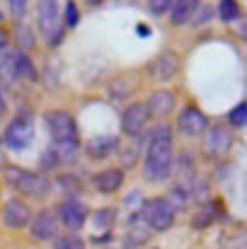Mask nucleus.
<instances>
[{"instance_id":"2","label":"nucleus","mask_w":247,"mask_h":249,"mask_svg":"<svg viewBox=\"0 0 247 249\" xmlns=\"http://www.w3.org/2000/svg\"><path fill=\"white\" fill-rule=\"evenodd\" d=\"M2 179L15 194L34 198V201H44L51 194V179L41 172H32V169H24V167L17 165H5Z\"/></svg>"},{"instance_id":"14","label":"nucleus","mask_w":247,"mask_h":249,"mask_svg":"<svg viewBox=\"0 0 247 249\" xmlns=\"http://www.w3.org/2000/svg\"><path fill=\"white\" fill-rule=\"evenodd\" d=\"M58 218L51 208H41L39 213H34L32 223H29V235L37 242H54V237L58 235Z\"/></svg>"},{"instance_id":"40","label":"nucleus","mask_w":247,"mask_h":249,"mask_svg":"<svg viewBox=\"0 0 247 249\" xmlns=\"http://www.w3.org/2000/svg\"><path fill=\"white\" fill-rule=\"evenodd\" d=\"M5 111H7V99H5V92L0 87V116H5Z\"/></svg>"},{"instance_id":"6","label":"nucleus","mask_w":247,"mask_h":249,"mask_svg":"<svg viewBox=\"0 0 247 249\" xmlns=\"http://www.w3.org/2000/svg\"><path fill=\"white\" fill-rule=\"evenodd\" d=\"M54 213H56L61 228H66V232H76V235L90 220V208L80 198H63V201H58Z\"/></svg>"},{"instance_id":"16","label":"nucleus","mask_w":247,"mask_h":249,"mask_svg":"<svg viewBox=\"0 0 247 249\" xmlns=\"http://www.w3.org/2000/svg\"><path fill=\"white\" fill-rule=\"evenodd\" d=\"M124 181H126V172L121 167H107V169H99L97 174H92V189L102 196L119 194Z\"/></svg>"},{"instance_id":"32","label":"nucleus","mask_w":247,"mask_h":249,"mask_svg":"<svg viewBox=\"0 0 247 249\" xmlns=\"http://www.w3.org/2000/svg\"><path fill=\"white\" fill-rule=\"evenodd\" d=\"M61 165H63V162H61L58 153H56L51 145L44 148V153L39 155V172H41V174H49V172H56Z\"/></svg>"},{"instance_id":"41","label":"nucleus","mask_w":247,"mask_h":249,"mask_svg":"<svg viewBox=\"0 0 247 249\" xmlns=\"http://www.w3.org/2000/svg\"><path fill=\"white\" fill-rule=\"evenodd\" d=\"M2 19H5V15H2V12H0V27H2Z\"/></svg>"},{"instance_id":"17","label":"nucleus","mask_w":247,"mask_h":249,"mask_svg":"<svg viewBox=\"0 0 247 249\" xmlns=\"http://www.w3.org/2000/svg\"><path fill=\"white\" fill-rule=\"evenodd\" d=\"M223 215H226L223 203H221L218 198H209L206 203L196 206V211L191 213L189 228H191V230H209V228H211V225H216Z\"/></svg>"},{"instance_id":"33","label":"nucleus","mask_w":247,"mask_h":249,"mask_svg":"<svg viewBox=\"0 0 247 249\" xmlns=\"http://www.w3.org/2000/svg\"><path fill=\"white\" fill-rule=\"evenodd\" d=\"M216 17V7L213 5H206V2H199V7H196V12H194V17H191V27H201V24H206V22H211Z\"/></svg>"},{"instance_id":"9","label":"nucleus","mask_w":247,"mask_h":249,"mask_svg":"<svg viewBox=\"0 0 247 249\" xmlns=\"http://www.w3.org/2000/svg\"><path fill=\"white\" fill-rule=\"evenodd\" d=\"M5 145H10L12 150H24L29 148V143L34 141V119L29 111H19L5 128Z\"/></svg>"},{"instance_id":"25","label":"nucleus","mask_w":247,"mask_h":249,"mask_svg":"<svg viewBox=\"0 0 247 249\" xmlns=\"http://www.w3.org/2000/svg\"><path fill=\"white\" fill-rule=\"evenodd\" d=\"M12 39H15V46H17L15 51L27 53V51H32L34 44H37V32H34L29 24L19 22V24L15 27V32H12Z\"/></svg>"},{"instance_id":"36","label":"nucleus","mask_w":247,"mask_h":249,"mask_svg":"<svg viewBox=\"0 0 247 249\" xmlns=\"http://www.w3.org/2000/svg\"><path fill=\"white\" fill-rule=\"evenodd\" d=\"M7 10H10V12H12V17L19 22V19H24V17H27L29 2H27V0H10V2H7Z\"/></svg>"},{"instance_id":"26","label":"nucleus","mask_w":247,"mask_h":249,"mask_svg":"<svg viewBox=\"0 0 247 249\" xmlns=\"http://www.w3.org/2000/svg\"><path fill=\"white\" fill-rule=\"evenodd\" d=\"M0 80L5 85L17 83V51H0Z\"/></svg>"},{"instance_id":"21","label":"nucleus","mask_w":247,"mask_h":249,"mask_svg":"<svg viewBox=\"0 0 247 249\" xmlns=\"http://www.w3.org/2000/svg\"><path fill=\"white\" fill-rule=\"evenodd\" d=\"M51 189H56L58 194H63L66 198H80L85 194V181L73 172H58L51 179Z\"/></svg>"},{"instance_id":"13","label":"nucleus","mask_w":247,"mask_h":249,"mask_svg":"<svg viewBox=\"0 0 247 249\" xmlns=\"http://www.w3.org/2000/svg\"><path fill=\"white\" fill-rule=\"evenodd\" d=\"M32 218H34V213H32L29 203L22 198H10L0 213V220L7 230H24V228H29Z\"/></svg>"},{"instance_id":"10","label":"nucleus","mask_w":247,"mask_h":249,"mask_svg":"<svg viewBox=\"0 0 247 249\" xmlns=\"http://www.w3.org/2000/svg\"><path fill=\"white\" fill-rule=\"evenodd\" d=\"M44 124L49 128V136L54 138V143H63V141H73L78 138V124L76 116L66 109H51L44 114Z\"/></svg>"},{"instance_id":"27","label":"nucleus","mask_w":247,"mask_h":249,"mask_svg":"<svg viewBox=\"0 0 247 249\" xmlns=\"http://www.w3.org/2000/svg\"><path fill=\"white\" fill-rule=\"evenodd\" d=\"M56 153H58V158H61V162L63 165H73L78 158H80L82 153V143L80 138H73V141H63V143H54L51 145Z\"/></svg>"},{"instance_id":"12","label":"nucleus","mask_w":247,"mask_h":249,"mask_svg":"<svg viewBox=\"0 0 247 249\" xmlns=\"http://www.w3.org/2000/svg\"><path fill=\"white\" fill-rule=\"evenodd\" d=\"M119 148H121V138L112 136V133H99V136H92L90 141L82 143V153L90 162H104L112 155H116Z\"/></svg>"},{"instance_id":"24","label":"nucleus","mask_w":247,"mask_h":249,"mask_svg":"<svg viewBox=\"0 0 247 249\" xmlns=\"http://www.w3.org/2000/svg\"><path fill=\"white\" fill-rule=\"evenodd\" d=\"M141 153H143V141L141 138H136V141H129L126 145H121L119 148V167L126 172V169H133V167L138 165V160H141Z\"/></svg>"},{"instance_id":"34","label":"nucleus","mask_w":247,"mask_h":249,"mask_svg":"<svg viewBox=\"0 0 247 249\" xmlns=\"http://www.w3.org/2000/svg\"><path fill=\"white\" fill-rule=\"evenodd\" d=\"M228 126H230L233 131L247 126V102H240L235 109H230V114H228Z\"/></svg>"},{"instance_id":"20","label":"nucleus","mask_w":247,"mask_h":249,"mask_svg":"<svg viewBox=\"0 0 247 249\" xmlns=\"http://www.w3.org/2000/svg\"><path fill=\"white\" fill-rule=\"evenodd\" d=\"M153 230L143 223V220H131L124 237H121V249H141L146 247L151 240H153Z\"/></svg>"},{"instance_id":"4","label":"nucleus","mask_w":247,"mask_h":249,"mask_svg":"<svg viewBox=\"0 0 247 249\" xmlns=\"http://www.w3.org/2000/svg\"><path fill=\"white\" fill-rule=\"evenodd\" d=\"M235 145V131L228 124H213L209 126L206 136L201 138V153L206 160H223L230 155Z\"/></svg>"},{"instance_id":"23","label":"nucleus","mask_w":247,"mask_h":249,"mask_svg":"<svg viewBox=\"0 0 247 249\" xmlns=\"http://www.w3.org/2000/svg\"><path fill=\"white\" fill-rule=\"evenodd\" d=\"M196 7H199V2L196 0H177V2H172V10H170V24L172 27H182V24H189L191 22V17H194V12H196Z\"/></svg>"},{"instance_id":"37","label":"nucleus","mask_w":247,"mask_h":249,"mask_svg":"<svg viewBox=\"0 0 247 249\" xmlns=\"http://www.w3.org/2000/svg\"><path fill=\"white\" fill-rule=\"evenodd\" d=\"M170 10H172V2H170V0H153V2H148V12H151L153 17L170 15Z\"/></svg>"},{"instance_id":"7","label":"nucleus","mask_w":247,"mask_h":249,"mask_svg":"<svg viewBox=\"0 0 247 249\" xmlns=\"http://www.w3.org/2000/svg\"><path fill=\"white\" fill-rule=\"evenodd\" d=\"M179 71H182V58L172 49H163L160 53H155L146 63V73L155 83H170V80H174L179 75Z\"/></svg>"},{"instance_id":"8","label":"nucleus","mask_w":247,"mask_h":249,"mask_svg":"<svg viewBox=\"0 0 247 249\" xmlns=\"http://www.w3.org/2000/svg\"><path fill=\"white\" fill-rule=\"evenodd\" d=\"M151 119H153V116H151L148 104L136 99V102L126 104V109L121 111V133H124L129 141H136V138L143 136V131H146V126H148Z\"/></svg>"},{"instance_id":"22","label":"nucleus","mask_w":247,"mask_h":249,"mask_svg":"<svg viewBox=\"0 0 247 249\" xmlns=\"http://www.w3.org/2000/svg\"><path fill=\"white\" fill-rule=\"evenodd\" d=\"M116 220H119V208L104 206V208L90 211V220H87V223H92V228H95L97 232H109V230L116 225Z\"/></svg>"},{"instance_id":"11","label":"nucleus","mask_w":247,"mask_h":249,"mask_svg":"<svg viewBox=\"0 0 247 249\" xmlns=\"http://www.w3.org/2000/svg\"><path fill=\"white\" fill-rule=\"evenodd\" d=\"M209 126H211L209 116L196 104H187L177 114V131L184 138H204L206 131H209Z\"/></svg>"},{"instance_id":"31","label":"nucleus","mask_w":247,"mask_h":249,"mask_svg":"<svg viewBox=\"0 0 247 249\" xmlns=\"http://www.w3.org/2000/svg\"><path fill=\"white\" fill-rule=\"evenodd\" d=\"M51 249H87V242L76 232H66V235H56Z\"/></svg>"},{"instance_id":"38","label":"nucleus","mask_w":247,"mask_h":249,"mask_svg":"<svg viewBox=\"0 0 247 249\" xmlns=\"http://www.w3.org/2000/svg\"><path fill=\"white\" fill-rule=\"evenodd\" d=\"M10 44H12V32L7 27H0V51H7Z\"/></svg>"},{"instance_id":"3","label":"nucleus","mask_w":247,"mask_h":249,"mask_svg":"<svg viewBox=\"0 0 247 249\" xmlns=\"http://www.w3.org/2000/svg\"><path fill=\"white\" fill-rule=\"evenodd\" d=\"M37 29H39V36L46 41L49 49H58L66 39L63 5H58L54 0L37 2Z\"/></svg>"},{"instance_id":"19","label":"nucleus","mask_w":247,"mask_h":249,"mask_svg":"<svg viewBox=\"0 0 247 249\" xmlns=\"http://www.w3.org/2000/svg\"><path fill=\"white\" fill-rule=\"evenodd\" d=\"M196 160L189 150H182L179 155H174V165H172V179L177 186H189L196 179Z\"/></svg>"},{"instance_id":"1","label":"nucleus","mask_w":247,"mask_h":249,"mask_svg":"<svg viewBox=\"0 0 247 249\" xmlns=\"http://www.w3.org/2000/svg\"><path fill=\"white\" fill-rule=\"evenodd\" d=\"M172 165H174V133L172 126L160 124L153 128L146 150H143V179L148 184H163L172 177Z\"/></svg>"},{"instance_id":"15","label":"nucleus","mask_w":247,"mask_h":249,"mask_svg":"<svg viewBox=\"0 0 247 249\" xmlns=\"http://www.w3.org/2000/svg\"><path fill=\"white\" fill-rule=\"evenodd\" d=\"M138 73L136 71H121V73H116L109 83H107V97H109V102H126V99H131L133 97V92L138 89Z\"/></svg>"},{"instance_id":"30","label":"nucleus","mask_w":247,"mask_h":249,"mask_svg":"<svg viewBox=\"0 0 247 249\" xmlns=\"http://www.w3.org/2000/svg\"><path fill=\"white\" fill-rule=\"evenodd\" d=\"M17 78L19 80H27V83H37L39 80V73H37L29 53H19L17 51Z\"/></svg>"},{"instance_id":"39","label":"nucleus","mask_w":247,"mask_h":249,"mask_svg":"<svg viewBox=\"0 0 247 249\" xmlns=\"http://www.w3.org/2000/svg\"><path fill=\"white\" fill-rule=\"evenodd\" d=\"M235 34H238L243 41H247V15H243V17L235 22Z\"/></svg>"},{"instance_id":"28","label":"nucleus","mask_w":247,"mask_h":249,"mask_svg":"<svg viewBox=\"0 0 247 249\" xmlns=\"http://www.w3.org/2000/svg\"><path fill=\"white\" fill-rule=\"evenodd\" d=\"M165 198H167V203L172 206V211H174V213H182V211H187V208L191 206L189 191H187L184 186H177V184H172V186H170V191L165 194Z\"/></svg>"},{"instance_id":"35","label":"nucleus","mask_w":247,"mask_h":249,"mask_svg":"<svg viewBox=\"0 0 247 249\" xmlns=\"http://www.w3.org/2000/svg\"><path fill=\"white\" fill-rule=\"evenodd\" d=\"M63 24H66V29H76L80 24V7L76 2L63 5Z\"/></svg>"},{"instance_id":"18","label":"nucleus","mask_w":247,"mask_h":249,"mask_svg":"<svg viewBox=\"0 0 247 249\" xmlns=\"http://www.w3.org/2000/svg\"><path fill=\"white\" fill-rule=\"evenodd\" d=\"M151 116L155 119H170L177 109V92H172L170 87H158L151 92V97L146 99Z\"/></svg>"},{"instance_id":"29","label":"nucleus","mask_w":247,"mask_h":249,"mask_svg":"<svg viewBox=\"0 0 247 249\" xmlns=\"http://www.w3.org/2000/svg\"><path fill=\"white\" fill-rule=\"evenodd\" d=\"M216 15H218L221 22L230 24V22H238V19L243 17V7H240V2H235V0H221V2L216 5Z\"/></svg>"},{"instance_id":"5","label":"nucleus","mask_w":247,"mask_h":249,"mask_svg":"<svg viewBox=\"0 0 247 249\" xmlns=\"http://www.w3.org/2000/svg\"><path fill=\"white\" fill-rule=\"evenodd\" d=\"M141 220L158 235V232H167L174 220H177V213L172 211V206L167 203L165 196H153V198H146L143 206H141Z\"/></svg>"}]
</instances>
